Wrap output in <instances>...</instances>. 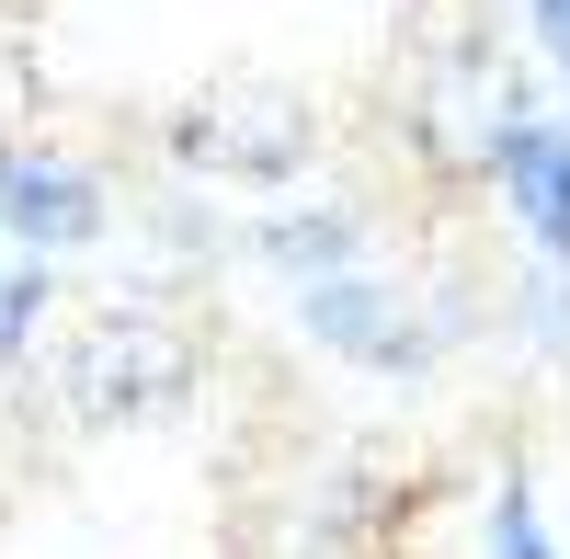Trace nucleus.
I'll return each instance as SVG.
<instances>
[{
	"mask_svg": "<svg viewBox=\"0 0 570 559\" xmlns=\"http://www.w3.org/2000/svg\"><path fill=\"white\" fill-rule=\"evenodd\" d=\"M297 308H308V332H320L331 354L376 365V377L422 365V332H411V320L389 308V286H376V274H320V286H297Z\"/></svg>",
	"mask_w": 570,
	"mask_h": 559,
	"instance_id": "5",
	"label": "nucleus"
},
{
	"mask_svg": "<svg viewBox=\"0 0 570 559\" xmlns=\"http://www.w3.org/2000/svg\"><path fill=\"white\" fill-rule=\"evenodd\" d=\"M491 171H502V195H513V217L537 228V252H548V274H570V126H548V115H525L491 149Z\"/></svg>",
	"mask_w": 570,
	"mask_h": 559,
	"instance_id": "6",
	"label": "nucleus"
},
{
	"mask_svg": "<svg viewBox=\"0 0 570 559\" xmlns=\"http://www.w3.org/2000/svg\"><path fill=\"white\" fill-rule=\"evenodd\" d=\"M491 559H559L548 526H537V480H525V469H513L502 502H491Z\"/></svg>",
	"mask_w": 570,
	"mask_h": 559,
	"instance_id": "8",
	"label": "nucleus"
},
{
	"mask_svg": "<svg viewBox=\"0 0 570 559\" xmlns=\"http://www.w3.org/2000/svg\"><path fill=\"white\" fill-rule=\"evenodd\" d=\"M537 46H548V58L570 69V0H537Z\"/></svg>",
	"mask_w": 570,
	"mask_h": 559,
	"instance_id": "9",
	"label": "nucleus"
},
{
	"mask_svg": "<svg viewBox=\"0 0 570 559\" xmlns=\"http://www.w3.org/2000/svg\"><path fill=\"white\" fill-rule=\"evenodd\" d=\"M0 228L35 241L46 263L80 252V241H104V171L35 149V137H12V149H0Z\"/></svg>",
	"mask_w": 570,
	"mask_h": 559,
	"instance_id": "4",
	"label": "nucleus"
},
{
	"mask_svg": "<svg viewBox=\"0 0 570 559\" xmlns=\"http://www.w3.org/2000/svg\"><path fill=\"white\" fill-rule=\"evenodd\" d=\"M183 377H195V343H183V320H160L149 297L91 308L58 343V400L80 411V423H137V411L183 400Z\"/></svg>",
	"mask_w": 570,
	"mask_h": 559,
	"instance_id": "1",
	"label": "nucleus"
},
{
	"mask_svg": "<svg viewBox=\"0 0 570 559\" xmlns=\"http://www.w3.org/2000/svg\"><path fill=\"white\" fill-rule=\"evenodd\" d=\"M308 104L297 91H274V80H217V91H195L183 104V126H171V149L195 160V171H217V183H285L308 160Z\"/></svg>",
	"mask_w": 570,
	"mask_h": 559,
	"instance_id": "2",
	"label": "nucleus"
},
{
	"mask_svg": "<svg viewBox=\"0 0 570 559\" xmlns=\"http://www.w3.org/2000/svg\"><path fill=\"white\" fill-rule=\"evenodd\" d=\"M422 104H434V149H445V160H491L502 137L537 115L525 80L502 69V46H480V35H456V46L422 58Z\"/></svg>",
	"mask_w": 570,
	"mask_h": 559,
	"instance_id": "3",
	"label": "nucleus"
},
{
	"mask_svg": "<svg viewBox=\"0 0 570 559\" xmlns=\"http://www.w3.org/2000/svg\"><path fill=\"white\" fill-rule=\"evenodd\" d=\"M354 241H365V228L320 206V217H285V228H263V263H285L297 286H320V274H354Z\"/></svg>",
	"mask_w": 570,
	"mask_h": 559,
	"instance_id": "7",
	"label": "nucleus"
}]
</instances>
